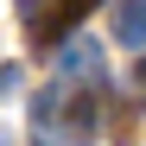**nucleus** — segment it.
Segmentation results:
<instances>
[{
	"instance_id": "4",
	"label": "nucleus",
	"mask_w": 146,
	"mask_h": 146,
	"mask_svg": "<svg viewBox=\"0 0 146 146\" xmlns=\"http://www.w3.org/2000/svg\"><path fill=\"white\" fill-rule=\"evenodd\" d=\"M133 95H140V102H146V57L133 64Z\"/></svg>"
},
{
	"instance_id": "2",
	"label": "nucleus",
	"mask_w": 146,
	"mask_h": 146,
	"mask_svg": "<svg viewBox=\"0 0 146 146\" xmlns=\"http://www.w3.org/2000/svg\"><path fill=\"white\" fill-rule=\"evenodd\" d=\"M57 70H64V83L76 76V83H95L102 76V51H95L89 38H70V44H57Z\"/></svg>"
},
{
	"instance_id": "3",
	"label": "nucleus",
	"mask_w": 146,
	"mask_h": 146,
	"mask_svg": "<svg viewBox=\"0 0 146 146\" xmlns=\"http://www.w3.org/2000/svg\"><path fill=\"white\" fill-rule=\"evenodd\" d=\"M114 38L127 44V51H146V0H114Z\"/></svg>"
},
{
	"instance_id": "5",
	"label": "nucleus",
	"mask_w": 146,
	"mask_h": 146,
	"mask_svg": "<svg viewBox=\"0 0 146 146\" xmlns=\"http://www.w3.org/2000/svg\"><path fill=\"white\" fill-rule=\"evenodd\" d=\"M13 76H19V70H13V64H7V70H0V95H7V89H13Z\"/></svg>"
},
{
	"instance_id": "1",
	"label": "nucleus",
	"mask_w": 146,
	"mask_h": 146,
	"mask_svg": "<svg viewBox=\"0 0 146 146\" xmlns=\"http://www.w3.org/2000/svg\"><path fill=\"white\" fill-rule=\"evenodd\" d=\"M102 0H26V32H32V44H64L70 32H76V19H89Z\"/></svg>"
}]
</instances>
